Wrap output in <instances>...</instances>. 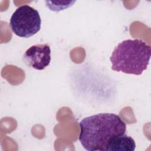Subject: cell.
<instances>
[{"instance_id":"cell-1","label":"cell","mask_w":151,"mask_h":151,"mask_svg":"<svg viewBox=\"0 0 151 151\" xmlns=\"http://www.w3.org/2000/svg\"><path fill=\"white\" fill-rule=\"evenodd\" d=\"M79 140L88 151H107L111 139L124 134L126 124L114 113H101L84 118L79 123Z\"/></svg>"},{"instance_id":"cell-2","label":"cell","mask_w":151,"mask_h":151,"mask_svg":"<svg viewBox=\"0 0 151 151\" xmlns=\"http://www.w3.org/2000/svg\"><path fill=\"white\" fill-rule=\"evenodd\" d=\"M151 47L140 39L126 40L119 43L110 60L111 70L126 74L140 75L147 69Z\"/></svg>"},{"instance_id":"cell-3","label":"cell","mask_w":151,"mask_h":151,"mask_svg":"<svg viewBox=\"0 0 151 151\" xmlns=\"http://www.w3.org/2000/svg\"><path fill=\"white\" fill-rule=\"evenodd\" d=\"M9 25L16 35L28 38L40 30L41 19L37 9L29 5H24L17 8L13 13Z\"/></svg>"},{"instance_id":"cell-4","label":"cell","mask_w":151,"mask_h":151,"mask_svg":"<svg viewBox=\"0 0 151 151\" xmlns=\"http://www.w3.org/2000/svg\"><path fill=\"white\" fill-rule=\"evenodd\" d=\"M23 59L27 66L38 70H42L51 61L50 47L47 44L32 45L26 50Z\"/></svg>"},{"instance_id":"cell-5","label":"cell","mask_w":151,"mask_h":151,"mask_svg":"<svg viewBox=\"0 0 151 151\" xmlns=\"http://www.w3.org/2000/svg\"><path fill=\"white\" fill-rule=\"evenodd\" d=\"M135 148L134 139L124 133L113 137L108 145L107 151H134Z\"/></svg>"}]
</instances>
